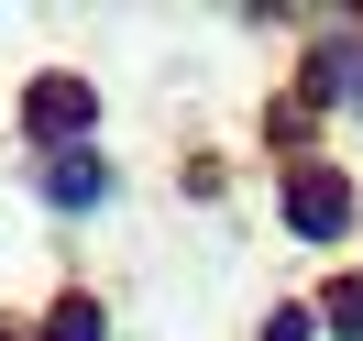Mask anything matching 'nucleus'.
<instances>
[{
    "label": "nucleus",
    "instance_id": "obj_3",
    "mask_svg": "<svg viewBox=\"0 0 363 341\" xmlns=\"http://www.w3.org/2000/svg\"><path fill=\"white\" fill-rule=\"evenodd\" d=\"M99 187H111V177H99V155H67V165L45 177V199H55V209H89Z\"/></svg>",
    "mask_w": 363,
    "mask_h": 341
},
{
    "label": "nucleus",
    "instance_id": "obj_6",
    "mask_svg": "<svg viewBox=\"0 0 363 341\" xmlns=\"http://www.w3.org/2000/svg\"><path fill=\"white\" fill-rule=\"evenodd\" d=\"M264 341H308V308H275V319H264Z\"/></svg>",
    "mask_w": 363,
    "mask_h": 341
},
{
    "label": "nucleus",
    "instance_id": "obj_4",
    "mask_svg": "<svg viewBox=\"0 0 363 341\" xmlns=\"http://www.w3.org/2000/svg\"><path fill=\"white\" fill-rule=\"evenodd\" d=\"M45 341H99V308H89V297H67V308L45 319Z\"/></svg>",
    "mask_w": 363,
    "mask_h": 341
},
{
    "label": "nucleus",
    "instance_id": "obj_2",
    "mask_svg": "<svg viewBox=\"0 0 363 341\" xmlns=\"http://www.w3.org/2000/svg\"><path fill=\"white\" fill-rule=\"evenodd\" d=\"M89 111H99V99L77 89V77H45V89H33V133H45V143H77Z\"/></svg>",
    "mask_w": 363,
    "mask_h": 341
},
{
    "label": "nucleus",
    "instance_id": "obj_1",
    "mask_svg": "<svg viewBox=\"0 0 363 341\" xmlns=\"http://www.w3.org/2000/svg\"><path fill=\"white\" fill-rule=\"evenodd\" d=\"M286 220L308 231V242H330V231L352 220V187H341L330 165H297V177H286Z\"/></svg>",
    "mask_w": 363,
    "mask_h": 341
},
{
    "label": "nucleus",
    "instance_id": "obj_5",
    "mask_svg": "<svg viewBox=\"0 0 363 341\" xmlns=\"http://www.w3.org/2000/svg\"><path fill=\"white\" fill-rule=\"evenodd\" d=\"M330 330H363V286H352V275L330 286Z\"/></svg>",
    "mask_w": 363,
    "mask_h": 341
}]
</instances>
